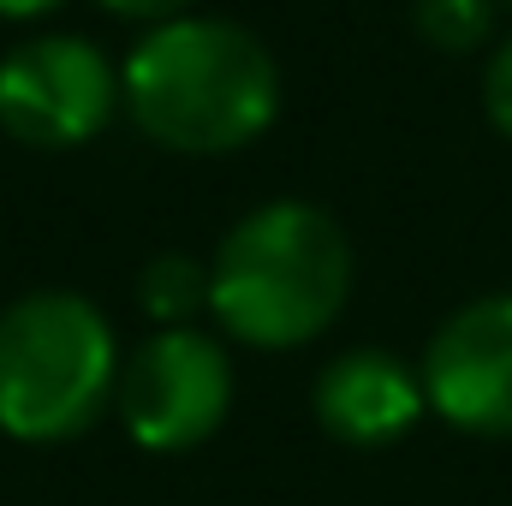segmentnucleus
I'll use <instances>...</instances> for the list:
<instances>
[{"mask_svg":"<svg viewBox=\"0 0 512 506\" xmlns=\"http://www.w3.org/2000/svg\"><path fill=\"white\" fill-rule=\"evenodd\" d=\"M120 102L137 131L173 155H233L280 120V66L233 18H167L120 66Z\"/></svg>","mask_w":512,"mask_h":506,"instance_id":"f257e3e1","label":"nucleus"},{"mask_svg":"<svg viewBox=\"0 0 512 506\" xmlns=\"http://www.w3.org/2000/svg\"><path fill=\"white\" fill-rule=\"evenodd\" d=\"M352 298L346 227L298 197L251 209L209 256V316L251 352H298L322 340Z\"/></svg>","mask_w":512,"mask_h":506,"instance_id":"f03ea898","label":"nucleus"},{"mask_svg":"<svg viewBox=\"0 0 512 506\" xmlns=\"http://www.w3.org/2000/svg\"><path fill=\"white\" fill-rule=\"evenodd\" d=\"M114 322L84 292H24L0 310V435L24 447L78 441L120 387Z\"/></svg>","mask_w":512,"mask_h":506,"instance_id":"7ed1b4c3","label":"nucleus"},{"mask_svg":"<svg viewBox=\"0 0 512 506\" xmlns=\"http://www.w3.org/2000/svg\"><path fill=\"white\" fill-rule=\"evenodd\" d=\"M120 108V66L90 36L42 30L0 54V131L24 149H78Z\"/></svg>","mask_w":512,"mask_h":506,"instance_id":"20e7f679","label":"nucleus"},{"mask_svg":"<svg viewBox=\"0 0 512 506\" xmlns=\"http://www.w3.org/2000/svg\"><path fill=\"white\" fill-rule=\"evenodd\" d=\"M114 411L143 453H191L233 411V358L203 328H155L114 387Z\"/></svg>","mask_w":512,"mask_h":506,"instance_id":"39448f33","label":"nucleus"},{"mask_svg":"<svg viewBox=\"0 0 512 506\" xmlns=\"http://www.w3.org/2000/svg\"><path fill=\"white\" fill-rule=\"evenodd\" d=\"M423 399L465 435H512V292L453 310L423 352Z\"/></svg>","mask_w":512,"mask_h":506,"instance_id":"423d86ee","label":"nucleus"},{"mask_svg":"<svg viewBox=\"0 0 512 506\" xmlns=\"http://www.w3.org/2000/svg\"><path fill=\"white\" fill-rule=\"evenodd\" d=\"M316 423L340 441V447H393L417 429V417L429 411L423 376L411 364H399L382 346H358L340 352L322 376H316Z\"/></svg>","mask_w":512,"mask_h":506,"instance_id":"0eeeda50","label":"nucleus"},{"mask_svg":"<svg viewBox=\"0 0 512 506\" xmlns=\"http://www.w3.org/2000/svg\"><path fill=\"white\" fill-rule=\"evenodd\" d=\"M137 304L155 328H191L197 310H209V262L185 251H161L137 274Z\"/></svg>","mask_w":512,"mask_h":506,"instance_id":"6e6552de","label":"nucleus"},{"mask_svg":"<svg viewBox=\"0 0 512 506\" xmlns=\"http://www.w3.org/2000/svg\"><path fill=\"white\" fill-rule=\"evenodd\" d=\"M501 0H417V30L441 54H471L489 42Z\"/></svg>","mask_w":512,"mask_h":506,"instance_id":"1a4fd4ad","label":"nucleus"},{"mask_svg":"<svg viewBox=\"0 0 512 506\" xmlns=\"http://www.w3.org/2000/svg\"><path fill=\"white\" fill-rule=\"evenodd\" d=\"M483 114H489V126L512 143V30L495 42V54H489V66H483Z\"/></svg>","mask_w":512,"mask_h":506,"instance_id":"9d476101","label":"nucleus"},{"mask_svg":"<svg viewBox=\"0 0 512 506\" xmlns=\"http://www.w3.org/2000/svg\"><path fill=\"white\" fill-rule=\"evenodd\" d=\"M102 12H114V18H131V24H167V18H185L197 0H96Z\"/></svg>","mask_w":512,"mask_h":506,"instance_id":"9b49d317","label":"nucleus"},{"mask_svg":"<svg viewBox=\"0 0 512 506\" xmlns=\"http://www.w3.org/2000/svg\"><path fill=\"white\" fill-rule=\"evenodd\" d=\"M48 12H60V0H0V18L6 24H36Z\"/></svg>","mask_w":512,"mask_h":506,"instance_id":"f8f14e48","label":"nucleus"},{"mask_svg":"<svg viewBox=\"0 0 512 506\" xmlns=\"http://www.w3.org/2000/svg\"><path fill=\"white\" fill-rule=\"evenodd\" d=\"M507 6H512V0H507Z\"/></svg>","mask_w":512,"mask_h":506,"instance_id":"ddd939ff","label":"nucleus"}]
</instances>
